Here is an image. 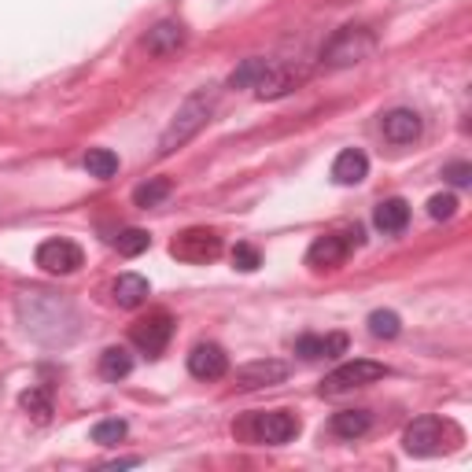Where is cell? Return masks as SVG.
<instances>
[{
    "label": "cell",
    "instance_id": "1",
    "mask_svg": "<svg viewBox=\"0 0 472 472\" xmlns=\"http://www.w3.org/2000/svg\"><path fill=\"white\" fill-rule=\"evenodd\" d=\"M15 310H19V322L26 329L30 339L38 343H48V348H63L78 336V310L71 299H63L56 292H22L15 299Z\"/></svg>",
    "mask_w": 472,
    "mask_h": 472
},
{
    "label": "cell",
    "instance_id": "2",
    "mask_svg": "<svg viewBox=\"0 0 472 472\" xmlns=\"http://www.w3.org/2000/svg\"><path fill=\"white\" fill-rule=\"evenodd\" d=\"M214 107H218V89L214 85H203V89L193 92V97H185V104L174 111L170 125L159 137V155H163V159H167V155H174L177 148H185L188 141L203 130V125L210 122V115H214Z\"/></svg>",
    "mask_w": 472,
    "mask_h": 472
},
{
    "label": "cell",
    "instance_id": "3",
    "mask_svg": "<svg viewBox=\"0 0 472 472\" xmlns=\"http://www.w3.org/2000/svg\"><path fill=\"white\" fill-rule=\"evenodd\" d=\"M376 48V38H373V30L365 26H343L332 34V41L322 48V63L332 71L339 67H355V63H362L369 52Z\"/></svg>",
    "mask_w": 472,
    "mask_h": 472
},
{
    "label": "cell",
    "instance_id": "4",
    "mask_svg": "<svg viewBox=\"0 0 472 472\" xmlns=\"http://www.w3.org/2000/svg\"><path fill=\"white\" fill-rule=\"evenodd\" d=\"M388 376V365L384 362H369V358H355V362H343L336 365L325 381H322V395L325 399H336V395H348L355 388H365V384H376Z\"/></svg>",
    "mask_w": 472,
    "mask_h": 472
},
{
    "label": "cell",
    "instance_id": "5",
    "mask_svg": "<svg viewBox=\"0 0 472 472\" xmlns=\"http://www.w3.org/2000/svg\"><path fill=\"white\" fill-rule=\"evenodd\" d=\"M362 229L355 226V229H339V233H329V236H318L310 244V251H306V266H313V270H336V266H343L348 262V255L355 247H362Z\"/></svg>",
    "mask_w": 472,
    "mask_h": 472
},
{
    "label": "cell",
    "instance_id": "6",
    "mask_svg": "<svg viewBox=\"0 0 472 472\" xmlns=\"http://www.w3.org/2000/svg\"><path fill=\"white\" fill-rule=\"evenodd\" d=\"M402 447H406V454H414V458L443 454L447 451V425L439 417H417L410 428H406Z\"/></svg>",
    "mask_w": 472,
    "mask_h": 472
},
{
    "label": "cell",
    "instance_id": "7",
    "mask_svg": "<svg viewBox=\"0 0 472 472\" xmlns=\"http://www.w3.org/2000/svg\"><path fill=\"white\" fill-rule=\"evenodd\" d=\"M218 251H222V236H218L214 229H185L170 244V255L177 262H193V266L218 259Z\"/></svg>",
    "mask_w": 472,
    "mask_h": 472
},
{
    "label": "cell",
    "instance_id": "8",
    "mask_svg": "<svg viewBox=\"0 0 472 472\" xmlns=\"http://www.w3.org/2000/svg\"><path fill=\"white\" fill-rule=\"evenodd\" d=\"M251 432H255V443L280 447V443H292V439L299 435V417L288 414V410L255 414V417H251Z\"/></svg>",
    "mask_w": 472,
    "mask_h": 472
},
{
    "label": "cell",
    "instance_id": "9",
    "mask_svg": "<svg viewBox=\"0 0 472 472\" xmlns=\"http://www.w3.org/2000/svg\"><path fill=\"white\" fill-rule=\"evenodd\" d=\"M38 266L45 270V273H59V277H67V273H78L82 266H85V255H82V247L78 244H71V240H45L41 247H38Z\"/></svg>",
    "mask_w": 472,
    "mask_h": 472
},
{
    "label": "cell",
    "instance_id": "10",
    "mask_svg": "<svg viewBox=\"0 0 472 472\" xmlns=\"http://www.w3.org/2000/svg\"><path fill=\"white\" fill-rule=\"evenodd\" d=\"M170 336H174V318H170V313H163V310L148 313V318H141L130 329V339L137 343L144 355H163V348L170 343Z\"/></svg>",
    "mask_w": 472,
    "mask_h": 472
},
{
    "label": "cell",
    "instance_id": "11",
    "mask_svg": "<svg viewBox=\"0 0 472 472\" xmlns=\"http://www.w3.org/2000/svg\"><path fill=\"white\" fill-rule=\"evenodd\" d=\"M233 381H236L240 391L273 388V384H285V381H288V365H285V362H277V358H259V362L240 365Z\"/></svg>",
    "mask_w": 472,
    "mask_h": 472
},
{
    "label": "cell",
    "instance_id": "12",
    "mask_svg": "<svg viewBox=\"0 0 472 472\" xmlns=\"http://www.w3.org/2000/svg\"><path fill=\"white\" fill-rule=\"evenodd\" d=\"M188 373L196 381H222L229 373V355L218 343H196L193 355H188Z\"/></svg>",
    "mask_w": 472,
    "mask_h": 472
},
{
    "label": "cell",
    "instance_id": "13",
    "mask_svg": "<svg viewBox=\"0 0 472 472\" xmlns=\"http://www.w3.org/2000/svg\"><path fill=\"white\" fill-rule=\"evenodd\" d=\"M421 130H425V122H421V115L410 111V107H391V111L381 118V133H384L388 144H414V141L421 137Z\"/></svg>",
    "mask_w": 472,
    "mask_h": 472
},
{
    "label": "cell",
    "instance_id": "14",
    "mask_svg": "<svg viewBox=\"0 0 472 472\" xmlns=\"http://www.w3.org/2000/svg\"><path fill=\"white\" fill-rule=\"evenodd\" d=\"M303 78H306L303 67H277V63H270L266 74H262L259 85H255V92H259L262 100H280V97H288L292 89H299Z\"/></svg>",
    "mask_w": 472,
    "mask_h": 472
},
{
    "label": "cell",
    "instance_id": "15",
    "mask_svg": "<svg viewBox=\"0 0 472 472\" xmlns=\"http://www.w3.org/2000/svg\"><path fill=\"white\" fill-rule=\"evenodd\" d=\"M348 351V336L332 332V336H299L296 339V355L306 362H318V358H336Z\"/></svg>",
    "mask_w": 472,
    "mask_h": 472
},
{
    "label": "cell",
    "instance_id": "16",
    "mask_svg": "<svg viewBox=\"0 0 472 472\" xmlns=\"http://www.w3.org/2000/svg\"><path fill=\"white\" fill-rule=\"evenodd\" d=\"M365 174H369V155L362 148H348L336 155V163H332L336 185H358V181H365Z\"/></svg>",
    "mask_w": 472,
    "mask_h": 472
},
{
    "label": "cell",
    "instance_id": "17",
    "mask_svg": "<svg viewBox=\"0 0 472 472\" xmlns=\"http://www.w3.org/2000/svg\"><path fill=\"white\" fill-rule=\"evenodd\" d=\"M144 45H148L151 56H174L185 45V26L181 22H159V26H151L148 38H144Z\"/></svg>",
    "mask_w": 472,
    "mask_h": 472
},
{
    "label": "cell",
    "instance_id": "18",
    "mask_svg": "<svg viewBox=\"0 0 472 472\" xmlns=\"http://www.w3.org/2000/svg\"><path fill=\"white\" fill-rule=\"evenodd\" d=\"M373 222H376V229H381V233H402L406 226H410V203H406V200H384V203H376Z\"/></svg>",
    "mask_w": 472,
    "mask_h": 472
},
{
    "label": "cell",
    "instance_id": "19",
    "mask_svg": "<svg viewBox=\"0 0 472 472\" xmlns=\"http://www.w3.org/2000/svg\"><path fill=\"white\" fill-rule=\"evenodd\" d=\"M148 280L141 277V273H122L118 280H115V303L118 306H141L144 299H148Z\"/></svg>",
    "mask_w": 472,
    "mask_h": 472
},
{
    "label": "cell",
    "instance_id": "20",
    "mask_svg": "<svg viewBox=\"0 0 472 472\" xmlns=\"http://www.w3.org/2000/svg\"><path fill=\"white\" fill-rule=\"evenodd\" d=\"M369 425H373L369 410H339V414H332V432L339 439H358V435L369 432Z\"/></svg>",
    "mask_w": 472,
    "mask_h": 472
},
{
    "label": "cell",
    "instance_id": "21",
    "mask_svg": "<svg viewBox=\"0 0 472 472\" xmlns=\"http://www.w3.org/2000/svg\"><path fill=\"white\" fill-rule=\"evenodd\" d=\"M133 373V355L125 348H107L100 355V376L104 381H122V376Z\"/></svg>",
    "mask_w": 472,
    "mask_h": 472
},
{
    "label": "cell",
    "instance_id": "22",
    "mask_svg": "<svg viewBox=\"0 0 472 472\" xmlns=\"http://www.w3.org/2000/svg\"><path fill=\"white\" fill-rule=\"evenodd\" d=\"M170 188H174V185H170L167 177H151V181H144V185L133 188V203L144 207V210H148V207H159V203L170 196Z\"/></svg>",
    "mask_w": 472,
    "mask_h": 472
},
{
    "label": "cell",
    "instance_id": "23",
    "mask_svg": "<svg viewBox=\"0 0 472 472\" xmlns=\"http://www.w3.org/2000/svg\"><path fill=\"white\" fill-rule=\"evenodd\" d=\"M85 170H89V177L107 181V177L118 174V155H115L111 148H92V151L85 155Z\"/></svg>",
    "mask_w": 472,
    "mask_h": 472
},
{
    "label": "cell",
    "instance_id": "24",
    "mask_svg": "<svg viewBox=\"0 0 472 472\" xmlns=\"http://www.w3.org/2000/svg\"><path fill=\"white\" fill-rule=\"evenodd\" d=\"M19 406H22V410L30 414V417H34V421H48L52 417V395L45 391V388H30V391H22L19 395Z\"/></svg>",
    "mask_w": 472,
    "mask_h": 472
},
{
    "label": "cell",
    "instance_id": "25",
    "mask_svg": "<svg viewBox=\"0 0 472 472\" xmlns=\"http://www.w3.org/2000/svg\"><path fill=\"white\" fill-rule=\"evenodd\" d=\"M266 67H270L266 59H244L240 67L229 74V85H233V89H255V85H259V78L266 74Z\"/></svg>",
    "mask_w": 472,
    "mask_h": 472
},
{
    "label": "cell",
    "instance_id": "26",
    "mask_svg": "<svg viewBox=\"0 0 472 472\" xmlns=\"http://www.w3.org/2000/svg\"><path fill=\"white\" fill-rule=\"evenodd\" d=\"M369 332L376 339H395L402 332V322H399V313L395 310H373L369 313Z\"/></svg>",
    "mask_w": 472,
    "mask_h": 472
},
{
    "label": "cell",
    "instance_id": "27",
    "mask_svg": "<svg viewBox=\"0 0 472 472\" xmlns=\"http://www.w3.org/2000/svg\"><path fill=\"white\" fill-rule=\"evenodd\" d=\"M125 432H130V425L118 421V417H107V421H97L92 425V443H100V447H115L125 439Z\"/></svg>",
    "mask_w": 472,
    "mask_h": 472
},
{
    "label": "cell",
    "instance_id": "28",
    "mask_svg": "<svg viewBox=\"0 0 472 472\" xmlns=\"http://www.w3.org/2000/svg\"><path fill=\"white\" fill-rule=\"evenodd\" d=\"M115 247H118V255L137 259L141 251H148V247H151V236H148L144 229H125V233H118V236H115Z\"/></svg>",
    "mask_w": 472,
    "mask_h": 472
},
{
    "label": "cell",
    "instance_id": "29",
    "mask_svg": "<svg viewBox=\"0 0 472 472\" xmlns=\"http://www.w3.org/2000/svg\"><path fill=\"white\" fill-rule=\"evenodd\" d=\"M233 266H236L240 273H255V270L262 266V259H259V251L251 247V244H236V247H233Z\"/></svg>",
    "mask_w": 472,
    "mask_h": 472
},
{
    "label": "cell",
    "instance_id": "30",
    "mask_svg": "<svg viewBox=\"0 0 472 472\" xmlns=\"http://www.w3.org/2000/svg\"><path fill=\"white\" fill-rule=\"evenodd\" d=\"M428 214L435 218V222H447V218L458 214V200H454L451 193H439V196L428 200Z\"/></svg>",
    "mask_w": 472,
    "mask_h": 472
},
{
    "label": "cell",
    "instance_id": "31",
    "mask_svg": "<svg viewBox=\"0 0 472 472\" xmlns=\"http://www.w3.org/2000/svg\"><path fill=\"white\" fill-rule=\"evenodd\" d=\"M443 177H447L451 185L465 188V185H472V167H468V163H451V167H443Z\"/></svg>",
    "mask_w": 472,
    "mask_h": 472
},
{
    "label": "cell",
    "instance_id": "32",
    "mask_svg": "<svg viewBox=\"0 0 472 472\" xmlns=\"http://www.w3.org/2000/svg\"><path fill=\"white\" fill-rule=\"evenodd\" d=\"M130 465H141V458H118V461H111L107 468H130Z\"/></svg>",
    "mask_w": 472,
    "mask_h": 472
}]
</instances>
